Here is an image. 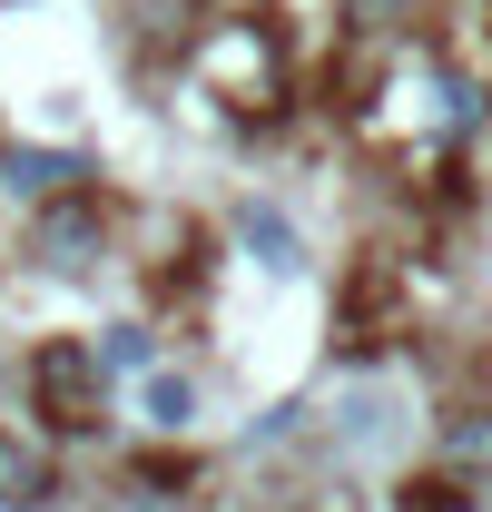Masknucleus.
<instances>
[{
	"label": "nucleus",
	"mask_w": 492,
	"mask_h": 512,
	"mask_svg": "<svg viewBox=\"0 0 492 512\" xmlns=\"http://www.w3.org/2000/svg\"><path fill=\"white\" fill-rule=\"evenodd\" d=\"M197 79H207V99H227L237 119L286 109V40H276V20H217V30L197 40Z\"/></svg>",
	"instance_id": "nucleus-1"
},
{
	"label": "nucleus",
	"mask_w": 492,
	"mask_h": 512,
	"mask_svg": "<svg viewBox=\"0 0 492 512\" xmlns=\"http://www.w3.org/2000/svg\"><path fill=\"white\" fill-rule=\"evenodd\" d=\"M20 384H30V414L50 434H99V414H109V365H99L89 335H40Z\"/></svg>",
	"instance_id": "nucleus-2"
},
{
	"label": "nucleus",
	"mask_w": 492,
	"mask_h": 512,
	"mask_svg": "<svg viewBox=\"0 0 492 512\" xmlns=\"http://www.w3.org/2000/svg\"><path fill=\"white\" fill-rule=\"evenodd\" d=\"M30 266L40 276H99V256L119 247V227H109V197L79 188V197H50V207H30Z\"/></svg>",
	"instance_id": "nucleus-3"
},
{
	"label": "nucleus",
	"mask_w": 492,
	"mask_h": 512,
	"mask_svg": "<svg viewBox=\"0 0 492 512\" xmlns=\"http://www.w3.org/2000/svg\"><path fill=\"white\" fill-rule=\"evenodd\" d=\"M414 99H424V138L433 148H453V138H473V128L492 119V89L463 79V69H414Z\"/></svg>",
	"instance_id": "nucleus-4"
},
{
	"label": "nucleus",
	"mask_w": 492,
	"mask_h": 512,
	"mask_svg": "<svg viewBox=\"0 0 492 512\" xmlns=\"http://www.w3.org/2000/svg\"><path fill=\"white\" fill-rule=\"evenodd\" d=\"M0 188L50 207V197H79L89 188V148H0Z\"/></svg>",
	"instance_id": "nucleus-5"
},
{
	"label": "nucleus",
	"mask_w": 492,
	"mask_h": 512,
	"mask_svg": "<svg viewBox=\"0 0 492 512\" xmlns=\"http://www.w3.org/2000/svg\"><path fill=\"white\" fill-rule=\"evenodd\" d=\"M50 493H60V463H50V444L0 424V512H40Z\"/></svg>",
	"instance_id": "nucleus-6"
},
{
	"label": "nucleus",
	"mask_w": 492,
	"mask_h": 512,
	"mask_svg": "<svg viewBox=\"0 0 492 512\" xmlns=\"http://www.w3.org/2000/svg\"><path fill=\"white\" fill-rule=\"evenodd\" d=\"M433 473H453V483H492V404L443 414V434H433Z\"/></svg>",
	"instance_id": "nucleus-7"
},
{
	"label": "nucleus",
	"mask_w": 492,
	"mask_h": 512,
	"mask_svg": "<svg viewBox=\"0 0 492 512\" xmlns=\"http://www.w3.org/2000/svg\"><path fill=\"white\" fill-rule=\"evenodd\" d=\"M237 247L256 256L266 276H296V266H306V237H296V217H286V207H266V197H246V207H237Z\"/></svg>",
	"instance_id": "nucleus-8"
},
{
	"label": "nucleus",
	"mask_w": 492,
	"mask_h": 512,
	"mask_svg": "<svg viewBox=\"0 0 492 512\" xmlns=\"http://www.w3.org/2000/svg\"><path fill=\"white\" fill-rule=\"evenodd\" d=\"M89 345H99V365H109V384L119 375H158V335H148V325H99V335H89Z\"/></svg>",
	"instance_id": "nucleus-9"
},
{
	"label": "nucleus",
	"mask_w": 492,
	"mask_h": 512,
	"mask_svg": "<svg viewBox=\"0 0 492 512\" xmlns=\"http://www.w3.org/2000/svg\"><path fill=\"white\" fill-rule=\"evenodd\" d=\"M148 424H158V434H187V424H197V384L158 365V375H148Z\"/></svg>",
	"instance_id": "nucleus-10"
},
{
	"label": "nucleus",
	"mask_w": 492,
	"mask_h": 512,
	"mask_svg": "<svg viewBox=\"0 0 492 512\" xmlns=\"http://www.w3.org/2000/svg\"><path fill=\"white\" fill-rule=\"evenodd\" d=\"M404 512H473V483H453V473H414V483H404Z\"/></svg>",
	"instance_id": "nucleus-11"
},
{
	"label": "nucleus",
	"mask_w": 492,
	"mask_h": 512,
	"mask_svg": "<svg viewBox=\"0 0 492 512\" xmlns=\"http://www.w3.org/2000/svg\"><path fill=\"white\" fill-rule=\"evenodd\" d=\"M345 10H355V20H365V30H404V20H414V10H424V0H345Z\"/></svg>",
	"instance_id": "nucleus-12"
}]
</instances>
